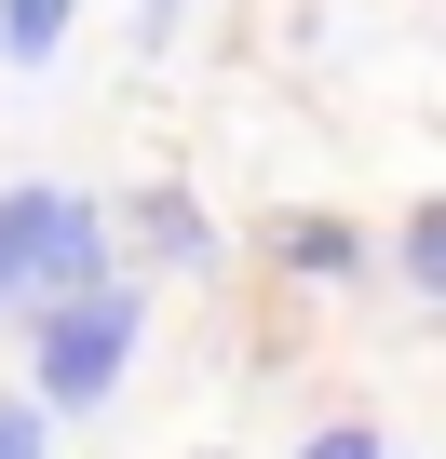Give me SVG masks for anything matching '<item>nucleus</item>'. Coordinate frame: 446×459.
<instances>
[{"mask_svg": "<svg viewBox=\"0 0 446 459\" xmlns=\"http://www.w3.org/2000/svg\"><path fill=\"white\" fill-rule=\"evenodd\" d=\"M109 284V216L82 189H0V311Z\"/></svg>", "mask_w": 446, "mask_h": 459, "instance_id": "nucleus-1", "label": "nucleus"}, {"mask_svg": "<svg viewBox=\"0 0 446 459\" xmlns=\"http://www.w3.org/2000/svg\"><path fill=\"white\" fill-rule=\"evenodd\" d=\"M136 365V284H82V298H41L28 311V378L41 405H109Z\"/></svg>", "mask_w": 446, "mask_h": 459, "instance_id": "nucleus-2", "label": "nucleus"}, {"mask_svg": "<svg viewBox=\"0 0 446 459\" xmlns=\"http://www.w3.org/2000/svg\"><path fill=\"white\" fill-rule=\"evenodd\" d=\"M68 41V0H0V68H41Z\"/></svg>", "mask_w": 446, "mask_h": 459, "instance_id": "nucleus-3", "label": "nucleus"}, {"mask_svg": "<svg viewBox=\"0 0 446 459\" xmlns=\"http://www.w3.org/2000/svg\"><path fill=\"white\" fill-rule=\"evenodd\" d=\"M136 216H149V244H162L176 271H203V257H216V244H203V203H189V189H149Z\"/></svg>", "mask_w": 446, "mask_h": 459, "instance_id": "nucleus-4", "label": "nucleus"}, {"mask_svg": "<svg viewBox=\"0 0 446 459\" xmlns=\"http://www.w3.org/2000/svg\"><path fill=\"white\" fill-rule=\"evenodd\" d=\"M0 459H55V405H14V392H0Z\"/></svg>", "mask_w": 446, "mask_h": 459, "instance_id": "nucleus-5", "label": "nucleus"}, {"mask_svg": "<svg viewBox=\"0 0 446 459\" xmlns=\"http://www.w3.org/2000/svg\"><path fill=\"white\" fill-rule=\"evenodd\" d=\"M284 257H298V271H352V230H325V216H298V230H284Z\"/></svg>", "mask_w": 446, "mask_h": 459, "instance_id": "nucleus-6", "label": "nucleus"}, {"mask_svg": "<svg viewBox=\"0 0 446 459\" xmlns=\"http://www.w3.org/2000/svg\"><path fill=\"white\" fill-rule=\"evenodd\" d=\"M406 284H446V216H406Z\"/></svg>", "mask_w": 446, "mask_h": 459, "instance_id": "nucleus-7", "label": "nucleus"}, {"mask_svg": "<svg viewBox=\"0 0 446 459\" xmlns=\"http://www.w3.org/2000/svg\"><path fill=\"white\" fill-rule=\"evenodd\" d=\"M298 459H392V446H379V432H365V419H338V432H311V446H298Z\"/></svg>", "mask_w": 446, "mask_h": 459, "instance_id": "nucleus-8", "label": "nucleus"}, {"mask_svg": "<svg viewBox=\"0 0 446 459\" xmlns=\"http://www.w3.org/2000/svg\"><path fill=\"white\" fill-rule=\"evenodd\" d=\"M162 28H176V0H136V41H162Z\"/></svg>", "mask_w": 446, "mask_h": 459, "instance_id": "nucleus-9", "label": "nucleus"}]
</instances>
